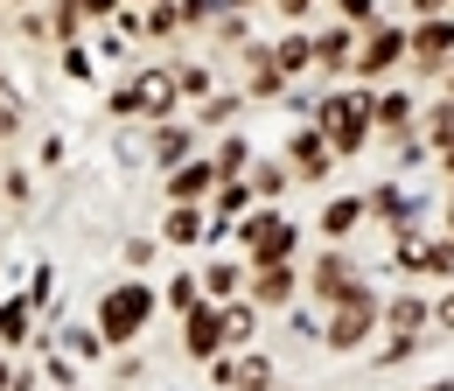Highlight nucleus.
<instances>
[{"instance_id": "f257e3e1", "label": "nucleus", "mask_w": 454, "mask_h": 391, "mask_svg": "<svg viewBox=\"0 0 454 391\" xmlns=\"http://www.w3.org/2000/svg\"><path fill=\"white\" fill-rule=\"evenodd\" d=\"M147 322H154V293H147L140 279H126V286H113V293L98 301V335H106V342H133Z\"/></svg>"}, {"instance_id": "f03ea898", "label": "nucleus", "mask_w": 454, "mask_h": 391, "mask_svg": "<svg viewBox=\"0 0 454 391\" xmlns=\"http://www.w3.org/2000/svg\"><path fill=\"white\" fill-rule=\"evenodd\" d=\"M364 133H371V91H342V98H329V112H322V140H329L336 154H356Z\"/></svg>"}, {"instance_id": "7ed1b4c3", "label": "nucleus", "mask_w": 454, "mask_h": 391, "mask_svg": "<svg viewBox=\"0 0 454 391\" xmlns=\"http://www.w3.org/2000/svg\"><path fill=\"white\" fill-rule=\"evenodd\" d=\"M245 252H252V266H286V252H294V223H286L280 210L245 217Z\"/></svg>"}, {"instance_id": "20e7f679", "label": "nucleus", "mask_w": 454, "mask_h": 391, "mask_svg": "<svg viewBox=\"0 0 454 391\" xmlns=\"http://www.w3.org/2000/svg\"><path fill=\"white\" fill-rule=\"evenodd\" d=\"M371 329H378V301H371L364 286H356V293H342L336 315H329V342H336V349H356Z\"/></svg>"}, {"instance_id": "39448f33", "label": "nucleus", "mask_w": 454, "mask_h": 391, "mask_svg": "<svg viewBox=\"0 0 454 391\" xmlns=\"http://www.w3.org/2000/svg\"><path fill=\"white\" fill-rule=\"evenodd\" d=\"M405 50L419 56L427 70H434V63H448V56H454V21H441V14H434V21H419V35H412Z\"/></svg>"}, {"instance_id": "423d86ee", "label": "nucleus", "mask_w": 454, "mask_h": 391, "mask_svg": "<svg viewBox=\"0 0 454 391\" xmlns=\"http://www.w3.org/2000/svg\"><path fill=\"white\" fill-rule=\"evenodd\" d=\"M182 342H189V356H203V364H210V356L224 349V322H217V308H196V315H189V329H182Z\"/></svg>"}, {"instance_id": "0eeeda50", "label": "nucleus", "mask_w": 454, "mask_h": 391, "mask_svg": "<svg viewBox=\"0 0 454 391\" xmlns=\"http://www.w3.org/2000/svg\"><path fill=\"white\" fill-rule=\"evenodd\" d=\"M217 371V385H231V391H266L273 385V364L266 356H238V364H210Z\"/></svg>"}, {"instance_id": "6e6552de", "label": "nucleus", "mask_w": 454, "mask_h": 391, "mask_svg": "<svg viewBox=\"0 0 454 391\" xmlns=\"http://www.w3.org/2000/svg\"><path fill=\"white\" fill-rule=\"evenodd\" d=\"M398 56H405V35H398V28H371V43H364V56H356V70L378 77V70H392Z\"/></svg>"}, {"instance_id": "1a4fd4ad", "label": "nucleus", "mask_w": 454, "mask_h": 391, "mask_svg": "<svg viewBox=\"0 0 454 391\" xmlns=\"http://www.w3.org/2000/svg\"><path fill=\"white\" fill-rule=\"evenodd\" d=\"M203 189H217V168H210V161H189V168H175V175H168V203H196Z\"/></svg>"}, {"instance_id": "9d476101", "label": "nucleus", "mask_w": 454, "mask_h": 391, "mask_svg": "<svg viewBox=\"0 0 454 391\" xmlns=\"http://www.w3.org/2000/svg\"><path fill=\"white\" fill-rule=\"evenodd\" d=\"M315 293H322L329 308H336L342 293H356V273H349V259H336V252H329V259L315 266Z\"/></svg>"}, {"instance_id": "9b49d317", "label": "nucleus", "mask_w": 454, "mask_h": 391, "mask_svg": "<svg viewBox=\"0 0 454 391\" xmlns=\"http://www.w3.org/2000/svg\"><path fill=\"white\" fill-rule=\"evenodd\" d=\"M398 259H405L412 273H448V279H454V238H448V245H419V238H412Z\"/></svg>"}, {"instance_id": "f8f14e48", "label": "nucleus", "mask_w": 454, "mask_h": 391, "mask_svg": "<svg viewBox=\"0 0 454 391\" xmlns=\"http://www.w3.org/2000/svg\"><path fill=\"white\" fill-rule=\"evenodd\" d=\"M286 293H294V273H286V266H259V279H252V308H280Z\"/></svg>"}, {"instance_id": "ddd939ff", "label": "nucleus", "mask_w": 454, "mask_h": 391, "mask_svg": "<svg viewBox=\"0 0 454 391\" xmlns=\"http://www.w3.org/2000/svg\"><path fill=\"white\" fill-rule=\"evenodd\" d=\"M294 168H301V175H322V168H329V140H322V133H294Z\"/></svg>"}, {"instance_id": "4468645a", "label": "nucleus", "mask_w": 454, "mask_h": 391, "mask_svg": "<svg viewBox=\"0 0 454 391\" xmlns=\"http://www.w3.org/2000/svg\"><path fill=\"white\" fill-rule=\"evenodd\" d=\"M252 91H259V98L286 91V77H280V63H273V50H252Z\"/></svg>"}, {"instance_id": "2eb2a0df", "label": "nucleus", "mask_w": 454, "mask_h": 391, "mask_svg": "<svg viewBox=\"0 0 454 391\" xmlns=\"http://www.w3.org/2000/svg\"><path fill=\"white\" fill-rule=\"evenodd\" d=\"M133 98H140V112H161L175 98V77H161V70H147L140 84H133Z\"/></svg>"}, {"instance_id": "dca6fc26", "label": "nucleus", "mask_w": 454, "mask_h": 391, "mask_svg": "<svg viewBox=\"0 0 454 391\" xmlns=\"http://www.w3.org/2000/svg\"><path fill=\"white\" fill-rule=\"evenodd\" d=\"M252 210V182H217V223L245 217Z\"/></svg>"}, {"instance_id": "f3484780", "label": "nucleus", "mask_w": 454, "mask_h": 391, "mask_svg": "<svg viewBox=\"0 0 454 391\" xmlns=\"http://www.w3.org/2000/svg\"><path fill=\"white\" fill-rule=\"evenodd\" d=\"M28 308H35V301H7V308H0V349H14V342L28 335Z\"/></svg>"}, {"instance_id": "a211bd4d", "label": "nucleus", "mask_w": 454, "mask_h": 391, "mask_svg": "<svg viewBox=\"0 0 454 391\" xmlns=\"http://www.w3.org/2000/svg\"><path fill=\"white\" fill-rule=\"evenodd\" d=\"M175 28H182V7H175V0H154V7L140 14V35H175Z\"/></svg>"}, {"instance_id": "6ab92c4d", "label": "nucleus", "mask_w": 454, "mask_h": 391, "mask_svg": "<svg viewBox=\"0 0 454 391\" xmlns=\"http://www.w3.org/2000/svg\"><path fill=\"white\" fill-rule=\"evenodd\" d=\"M196 231H203L196 203H175V217H168V238H175V245H196Z\"/></svg>"}, {"instance_id": "aec40b11", "label": "nucleus", "mask_w": 454, "mask_h": 391, "mask_svg": "<svg viewBox=\"0 0 454 391\" xmlns=\"http://www.w3.org/2000/svg\"><path fill=\"white\" fill-rule=\"evenodd\" d=\"M405 112H412V98H405V91H392V98H371V119H378V126H405Z\"/></svg>"}, {"instance_id": "412c9836", "label": "nucleus", "mask_w": 454, "mask_h": 391, "mask_svg": "<svg viewBox=\"0 0 454 391\" xmlns=\"http://www.w3.org/2000/svg\"><path fill=\"white\" fill-rule=\"evenodd\" d=\"M419 322H427V301H412V293H405V301H392V329H398V335H412Z\"/></svg>"}, {"instance_id": "4be33fe9", "label": "nucleus", "mask_w": 454, "mask_h": 391, "mask_svg": "<svg viewBox=\"0 0 454 391\" xmlns=\"http://www.w3.org/2000/svg\"><path fill=\"white\" fill-rule=\"evenodd\" d=\"M217 322H224V342H245L259 315H252V308H217Z\"/></svg>"}, {"instance_id": "5701e85b", "label": "nucleus", "mask_w": 454, "mask_h": 391, "mask_svg": "<svg viewBox=\"0 0 454 391\" xmlns=\"http://www.w3.org/2000/svg\"><path fill=\"white\" fill-rule=\"evenodd\" d=\"M356 217H364V203H329V210H322V231H329V238H342Z\"/></svg>"}, {"instance_id": "b1692460", "label": "nucleus", "mask_w": 454, "mask_h": 391, "mask_svg": "<svg viewBox=\"0 0 454 391\" xmlns=\"http://www.w3.org/2000/svg\"><path fill=\"white\" fill-rule=\"evenodd\" d=\"M315 56H322V63H329V70H342V63H349V35H322V43H315Z\"/></svg>"}, {"instance_id": "393cba45", "label": "nucleus", "mask_w": 454, "mask_h": 391, "mask_svg": "<svg viewBox=\"0 0 454 391\" xmlns=\"http://www.w3.org/2000/svg\"><path fill=\"white\" fill-rule=\"evenodd\" d=\"M273 63H280V77H286V70H301V63H308V43H301V35H286L280 50H273Z\"/></svg>"}, {"instance_id": "a878e982", "label": "nucleus", "mask_w": 454, "mask_h": 391, "mask_svg": "<svg viewBox=\"0 0 454 391\" xmlns=\"http://www.w3.org/2000/svg\"><path fill=\"white\" fill-rule=\"evenodd\" d=\"M168 315H196V279H175L168 286Z\"/></svg>"}, {"instance_id": "bb28decb", "label": "nucleus", "mask_w": 454, "mask_h": 391, "mask_svg": "<svg viewBox=\"0 0 454 391\" xmlns=\"http://www.w3.org/2000/svg\"><path fill=\"white\" fill-rule=\"evenodd\" d=\"M154 140H161V161H182V154H189V133H182V126H161Z\"/></svg>"}, {"instance_id": "cd10ccee", "label": "nucleus", "mask_w": 454, "mask_h": 391, "mask_svg": "<svg viewBox=\"0 0 454 391\" xmlns=\"http://www.w3.org/2000/svg\"><path fill=\"white\" fill-rule=\"evenodd\" d=\"M175 91H189V98H210V70H196V63H189V70L175 77Z\"/></svg>"}, {"instance_id": "c85d7f7f", "label": "nucleus", "mask_w": 454, "mask_h": 391, "mask_svg": "<svg viewBox=\"0 0 454 391\" xmlns=\"http://www.w3.org/2000/svg\"><path fill=\"white\" fill-rule=\"evenodd\" d=\"M286 189V168H259V182H252V196H280Z\"/></svg>"}, {"instance_id": "c756f323", "label": "nucleus", "mask_w": 454, "mask_h": 391, "mask_svg": "<svg viewBox=\"0 0 454 391\" xmlns=\"http://www.w3.org/2000/svg\"><path fill=\"white\" fill-rule=\"evenodd\" d=\"M203 286H210V293H231V286H238V273H231V266H210V273H203Z\"/></svg>"}, {"instance_id": "7c9ffc66", "label": "nucleus", "mask_w": 454, "mask_h": 391, "mask_svg": "<svg viewBox=\"0 0 454 391\" xmlns=\"http://www.w3.org/2000/svg\"><path fill=\"white\" fill-rule=\"evenodd\" d=\"M182 14H189V21H203V14H217V0H182Z\"/></svg>"}, {"instance_id": "2f4dec72", "label": "nucleus", "mask_w": 454, "mask_h": 391, "mask_svg": "<svg viewBox=\"0 0 454 391\" xmlns=\"http://www.w3.org/2000/svg\"><path fill=\"white\" fill-rule=\"evenodd\" d=\"M342 14H349V21H371V0H336Z\"/></svg>"}, {"instance_id": "473e14b6", "label": "nucleus", "mask_w": 454, "mask_h": 391, "mask_svg": "<svg viewBox=\"0 0 454 391\" xmlns=\"http://www.w3.org/2000/svg\"><path fill=\"white\" fill-rule=\"evenodd\" d=\"M412 7H419V14H427V21H434V14H441V7H448V0H412Z\"/></svg>"}, {"instance_id": "72a5a7b5", "label": "nucleus", "mask_w": 454, "mask_h": 391, "mask_svg": "<svg viewBox=\"0 0 454 391\" xmlns=\"http://www.w3.org/2000/svg\"><path fill=\"white\" fill-rule=\"evenodd\" d=\"M77 7H84V14H113V0H77Z\"/></svg>"}, {"instance_id": "f704fd0d", "label": "nucleus", "mask_w": 454, "mask_h": 391, "mask_svg": "<svg viewBox=\"0 0 454 391\" xmlns=\"http://www.w3.org/2000/svg\"><path fill=\"white\" fill-rule=\"evenodd\" d=\"M434 315H441V322H448V329H454V293H448V308H434Z\"/></svg>"}, {"instance_id": "c9c22d12", "label": "nucleus", "mask_w": 454, "mask_h": 391, "mask_svg": "<svg viewBox=\"0 0 454 391\" xmlns=\"http://www.w3.org/2000/svg\"><path fill=\"white\" fill-rule=\"evenodd\" d=\"M301 7H308V0H280V14H301Z\"/></svg>"}, {"instance_id": "e433bc0d", "label": "nucleus", "mask_w": 454, "mask_h": 391, "mask_svg": "<svg viewBox=\"0 0 454 391\" xmlns=\"http://www.w3.org/2000/svg\"><path fill=\"white\" fill-rule=\"evenodd\" d=\"M441 154H448V175H454V140H448V147H441Z\"/></svg>"}, {"instance_id": "4c0bfd02", "label": "nucleus", "mask_w": 454, "mask_h": 391, "mask_svg": "<svg viewBox=\"0 0 454 391\" xmlns=\"http://www.w3.org/2000/svg\"><path fill=\"white\" fill-rule=\"evenodd\" d=\"M0 391H7V364H0Z\"/></svg>"}, {"instance_id": "58836bf2", "label": "nucleus", "mask_w": 454, "mask_h": 391, "mask_svg": "<svg viewBox=\"0 0 454 391\" xmlns=\"http://www.w3.org/2000/svg\"><path fill=\"white\" fill-rule=\"evenodd\" d=\"M448 231H454V210H448Z\"/></svg>"}, {"instance_id": "ea45409f", "label": "nucleus", "mask_w": 454, "mask_h": 391, "mask_svg": "<svg viewBox=\"0 0 454 391\" xmlns=\"http://www.w3.org/2000/svg\"><path fill=\"white\" fill-rule=\"evenodd\" d=\"M448 91H454V77H448Z\"/></svg>"}, {"instance_id": "a19ab883", "label": "nucleus", "mask_w": 454, "mask_h": 391, "mask_svg": "<svg viewBox=\"0 0 454 391\" xmlns=\"http://www.w3.org/2000/svg\"><path fill=\"white\" fill-rule=\"evenodd\" d=\"M0 140H7V133H0Z\"/></svg>"}]
</instances>
